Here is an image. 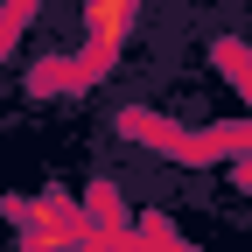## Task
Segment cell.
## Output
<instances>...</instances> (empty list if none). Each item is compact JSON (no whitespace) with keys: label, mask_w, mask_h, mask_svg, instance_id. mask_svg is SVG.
I'll return each mask as SVG.
<instances>
[{"label":"cell","mask_w":252,"mask_h":252,"mask_svg":"<svg viewBox=\"0 0 252 252\" xmlns=\"http://www.w3.org/2000/svg\"><path fill=\"white\" fill-rule=\"evenodd\" d=\"M133 7L140 0H84V70L91 77H105L98 63H112L119 49H126V35H133Z\"/></svg>","instance_id":"obj_1"}]
</instances>
